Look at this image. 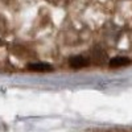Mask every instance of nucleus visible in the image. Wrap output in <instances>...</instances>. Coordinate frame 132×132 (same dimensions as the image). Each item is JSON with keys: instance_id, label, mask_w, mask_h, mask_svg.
<instances>
[{"instance_id": "f257e3e1", "label": "nucleus", "mask_w": 132, "mask_h": 132, "mask_svg": "<svg viewBox=\"0 0 132 132\" xmlns=\"http://www.w3.org/2000/svg\"><path fill=\"white\" fill-rule=\"evenodd\" d=\"M29 69L33 71H52V65L45 62H37V63H30Z\"/></svg>"}, {"instance_id": "f03ea898", "label": "nucleus", "mask_w": 132, "mask_h": 132, "mask_svg": "<svg viewBox=\"0 0 132 132\" xmlns=\"http://www.w3.org/2000/svg\"><path fill=\"white\" fill-rule=\"evenodd\" d=\"M131 63V60L127 57H115L110 61V66L112 68H119V66H127Z\"/></svg>"}, {"instance_id": "7ed1b4c3", "label": "nucleus", "mask_w": 132, "mask_h": 132, "mask_svg": "<svg viewBox=\"0 0 132 132\" xmlns=\"http://www.w3.org/2000/svg\"><path fill=\"white\" fill-rule=\"evenodd\" d=\"M70 65L73 66V68H75V69H79V68H83V66L87 65V61L82 56H77V57H73L70 60Z\"/></svg>"}]
</instances>
